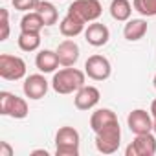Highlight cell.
Segmentation results:
<instances>
[{
    "mask_svg": "<svg viewBox=\"0 0 156 156\" xmlns=\"http://www.w3.org/2000/svg\"><path fill=\"white\" fill-rule=\"evenodd\" d=\"M152 132L156 134V119H154V125H152Z\"/></svg>",
    "mask_w": 156,
    "mask_h": 156,
    "instance_id": "83f0119b",
    "label": "cell"
},
{
    "mask_svg": "<svg viewBox=\"0 0 156 156\" xmlns=\"http://www.w3.org/2000/svg\"><path fill=\"white\" fill-rule=\"evenodd\" d=\"M0 156H13V149L8 141H0Z\"/></svg>",
    "mask_w": 156,
    "mask_h": 156,
    "instance_id": "d4e9b609",
    "label": "cell"
},
{
    "mask_svg": "<svg viewBox=\"0 0 156 156\" xmlns=\"http://www.w3.org/2000/svg\"><path fill=\"white\" fill-rule=\"evenodd\" d=\"M112 123H118V116L110 108H98L90 116V129L94 132H99L101 129H105L107 125H112Z\"/></svg>",
    "mask_w": 156,
    "mask_h": 156,
    "instance_id": "e0dca14e",
    "label": "cell"
},
{
    "mask_svg": "<svg viewBox=\"0 0 156 156\" xmlns=\"http://www.w3.org/2000/svg\"><path fill=\"white\" fill-rule=\"evenodd\" d=\"M33 154H44V156H48V151H33Z\"/></svg>",
    "mask_w": 156,
    "mask_h": 156,
    "instance_id": "4316f807",
    "label": "cell"
},
{
    "mask_svg": "<svg viewBox=\"0 0 156 156\" xmlns=\"http://www.w3.org/2000/svg\"><path fill=\"white\" fill-rule=\"evenodd\" d=\"M0 114L13 119H24L30 114V108L24 98H19L11 92H0Z\"/></svg>",
    "mask_w": 156,
    "mask_h": 156,
    "instance_id": "277c9868",
    "label": "cell"
},
{
    "mask_svg": "<svg viewBox=\"0 0 156 156\" xmlns=\"http://www.w3.org/2000/svg\"><path fill=\"white\" fill-rule=\"evenodd\" d=\"M85 20H81L79 17H75V15H72V13H66L64 15V19L59 22V30H61V33L64 35V37H68V39H72V37H77V35H81L83 31H85Z\"/></svg>",
    "mask_w": 156,
    "mask_h": 156,
    "instance_id": "5bb4252c",
    "label": "cell"
},
{
    "mask_svg": "<svg viewBox=\"0 0 156 156\" xmlns=\"http://www.w3.org/2000/svg\"><path fill=\"white\" fill-rule=\"evenodd\" d=\"M79 132L73 127H61L55 134V154L57 156H77L79 154Z\"/></svg>",
    "mask_w": 156,
    "mask_h": 156,
    "instance_id": "7a4b0ae2",
    "label": "cell"
},
{
    "mask_svg": "<svg viewBox=\"0 0 156 156\" xmlns=\"http://www.w3.org/2000/svg\"><path fill=\"white\" fill-rule=\"evenodd\" d=\"M108 39H110V30L105 24L98 22V20L96 22H90L88 28L85 30V41L90 46H96V48L105 46L108 42Z\"/></svg>",
    "mask_w": 156,
    "mask_h": 156,
    "instance_id": "7c38bea8",
    "label": "cell"
},
{
    "mask_svg": "<svg viewBox=\"0 0 156 156\" xmlns=\"http://www.w3.org/2000/svg\"><path fill=\"white\" fill-rule=\"evenodd\" d=\"M68 13L79 17L85 22H96L103 13V6L99 0H73L68 8Z\"/></svg>",
    "mask_w": 156,
    "mask_h": 156,
    "instance_id": "8992f818",
    "label": "cell"
},
{
    "mask_svg": "<svg viewBox=\"0 0 156 156\" xmlns=\"http://www.w3.org/2000/svg\"><path fill=\"white\" fill-rule=\"evenodd\" d=\"M99 99H101V92L96 87H92V85H85V87H81L75 92L73 105L79 110H90V108H94L99 103Z\"/></svg>",
    "mask_w": 156,
    "mask_h": 156,
    "instance_id": "8fae6325",
    "label": "cell"
},
{
    "mask_svg": "<svg viewBox=\"0 0 156 156\" xmlns=\"http://www.w3.org/2000/svg\"><path fill=\"white\" fill-rule=\"evenodd\" d=\"M19 48L22 51H35L41 46V33H33V31H20L19 35Z\"/></svg>",
    "mask_w": 156,
    "mask_h": 156,
    "instance_id": "44dd1931",
    "label": "cell"
},
{
    "mask_svg": "<svg viewBox=\"0 0 156 156\" xmlns=\"http://www.w3.org/2000/svg\"><path fill=\"white\" fill-rule=\"evenodd\" d=\"M132 4L129 0H112L110 2V17L118 22H127L132 15Z\"/></svg>",
    "mask_w": 156,
    "mask_h": 156,
    "instance_id": "ac0fdd59",
    "label": "cell"
},
{
    "mask_svg": "<svg viewBox=\"0 0 156 156\" xmlns=\"http://www.w3.org/2000/svg\"><path fill=\"white\" fill-rule=\"evenodd\" d=\"M9 37V13L6 8H0V41H8Z\"/></svg>",
    "mask_w": 156,
    "mask_h": 156,
    "instance_id": "603a6c76",
    "label": "cell"
},
{
    "mask_svg": "<svg viewBox=\"0 0 156 156\" xmlns=\"http://www.w3.org/2000/svg\"><path fill=\"white\" fill-rule=\"evenodd\" d=\"M132 6L143 17H156V0H132Z\"/></svg>",
    "mask_w": 156,
    "mask_h": 156,
    "instance_id": "7402d4cb",
    "label": "cell"
},
{
    "mask_svg": "<svg viewBox=\"0 0 156 156\" xmlns=\"http://www.w3.org/2000/svg\"><path fill=\"white\" fill-rule=\"evenodd\" d=\"M147 28H149L147 20H143V19H129L127 24H125V28H123V37L129 42H136V41H140V39L145 37Z\"/></svg>",
    "mask_w": 156,
    "mask_h": 156,
    "instance_id": "2e32d148",
    "label": "cell"
},
{
    "mask_svg": "<svg viewBox=\"0 0 156 156\" xmlns=\"http://www.w3.org/2000/svg\"><path fill=\"white\" fill-rule=\"evenodd\" d=\"M152 85H154V88H156V75H154V79H152Z\"/></svg>",
    "mask_w": 156,
    "mask_h": 156,
    "instance_id": "f1b7e54d",
    "label": "cell"
},
{
    "mask_svg": "<svg viewBox=\"0 0 156 156\" xmlns=\"http://www.w3.org/2000/svg\"><path fill=\"white\" fill-rule=\"evenodd\" d=\"M55 51H57L59 62L62 66H73L77 61H79V46H77V42H73L72 39H66V41L59 42Z\"/></svg>",
    "mask_w": 156,
    "mask_h": 156,
    "instance_id": "4fadbf2b",
    "label": "cell"
},
{
    "mask_svg": "<svg viewBox=\"0 0 156 156\" xmlns=\"http://www.w3.org/2000/svg\"><path fill=\"white\" fill-rule=\"evenodd\" d=\"M85 81H87V73L85 72L77 70V68H72V66H66V68L53 73L51 88L57 94L66 96V94H73L81 87H85Z\"/></svg>",
    "mask_w": 156,
    "mask_h": 156,
    "instance_id": "6da1fadb",
    "label": "cell"
},
{
    "mask_svg": "<svg viewBox=\"0 0 156 156\" xmlns=\"http://www.w3.org/2000/svg\"><path fill=\"white\" fill-rule=\"evenodd\" d=\"M151 116H152V119H156V99L151 103Z\"/></svg>",
    "mask_w": 156,
    "mask_h": 156,
    "instance_id": "484cf974",
    "label": "cell"
},
{
    "mask_svg": "<svg viewBox=\"0 0 156 156\" xmlns=\"http://www.w3.org/2000/svg\"><path fill=\"white\" fill-rule=\"evenodd\" d=\"M35 11L42 17V20H44L46 26H53V24H57V20H59V13H57L55 6H53L51 2H48V0H41Z\"/></svg>",
    "mask_w": 156,
    "mask_h": 156,
    "instance_id": "ffe728a7",
    "label": "cell"
},
{
    "mask_svg": "<svg viewBox=\"0 0 156 156\" xmlns=\"http://www.w3.org/2000/svg\"><path fill=\"white\" fill-rule=\"evenodd\" d=\"M85 73L94 81H107L112 73V64L105 55H90L85 62Z\"/></svg>",
    "mask_w": 156,
    "mask_h": 156,
    "instance_id": "52a82bcc",
    "label": "cell"
},
{
    "mask_svg": "<svg viewBox=\"0 0 156 156\" xmlns=\"http://www.w3.org/2000/svg\"><path fill=\"white\" fill-rule=\"evenodd\" d=\"M26 75V61L19 55H0V77L6 81H19Z\"/></svg>",
    "mask_w": 156,
    "mask_h": 156,
    "instance_id": "5b68a950",
    "label": "cell"
},
{
    "mask_svg": "<svg viewBox=\"0 0 156 156\" xmlns=\"http://www.w3.org/2000/svg\"><path fill=\"white\" fill-rule=\"evenodd\" d=\"M119 143H121L119 121L112 123V125H107L105 129L96 132V149L103 154H114L119 149Z\"/></svg>",
    "mask_w": 156,
    "mask_h": 156,
    "instance_id": "3957f363",
    "label": "cell"
},
{
    "mask_svg": "<svg viewBox=\"0 0 156 156\" xmlns=\"http://www.w3.org/2000/svg\"><path fill=\"white\" fill-rule=\"evenodd\" d=\"M127 156H154L156 154V134L145 132L136 134V138L125 149Z\"/></svg>",
    "mask_w": 156,
    "mask_h": 156,
    "instance_id": "ba28073f",
    "label": "cell"
},
{
    "mask_svg": "<svg viewBox=\"0 0 156 156\" xmlns=\"http://www.w3.org/2000/svg\"><path fill=\"white\" fill-rule=\"evenodd\" d=\"M127 125H129L130 132H134V134H145V132H152L154 119H152V116L147 110L134 108L127 116Z\"/></svg>",
    "mask_w": 156,
    "mask_h": 156,
    "instance_id": "9c48e42d",
    "label": "cell"
},
{
    "mask_svg": "<svg viewBox=\"0 0 156 156\" xmlns=\"http://www.w3.org/2000/svg\"><path fill=\"white\" fill-rule=\"evenodd\" d=\"M24 94L26 98L30 99H42L46 94H48V88H50V83L46 81V77L42 73H31L26 77L24 81Z\"/></svg>",
    "mask_w": 156,
    "mask_h": 156,
    "instance_id": "30bf717a",
    "label": "cell"
},
{
    "mask_svg": "<svg viewBox=\"0 0 156 156\" xmlns=\"http://www.w3.org/2000/svg\"><path fill=\"white\" fill-rule=\"evenodd\" d=\"M59 57H57V51H51V50H41L35 57V66L39 68V72L42 73H51L59 68Z\"/></svg>",
    "mask_w": 156,
    "mask_h": 156,
    "instance_id": "9a60e30c",
    "label": "cell"
},
{
    "mask_svg": "<svg viewBox=\"0 0 156 156\" xmlns=\"http://www.w3.org/2000/svg\"><path fill=\"white\" fill-rule=\"evenodd\" d=\"M44 20L37 11H28L22 19H20V31H33V33H41V30L44 28Z\"/></svg>",
    "mask_w": 156,
    "mask_h": 156,
    "instance_id": "d6986e66",
    "label": "cell"
},
{
    "mask_svg": "<svg viewBox=\"0 0 156 156\" xmlns=\"http://www.w3.org/2000/svg\"><path fill=\"white\" fill-rule=\"evenodd\" d=\"M11 2H13V8L17 11L28 13V11H35L37 9V6H39L41 0H11Z\"/></svg>",
    "mask_w": 156,
    "mask_h": 156,
    "instance_id": "cb8c5ba5",
    "label": "cell"
}]
</instances>
